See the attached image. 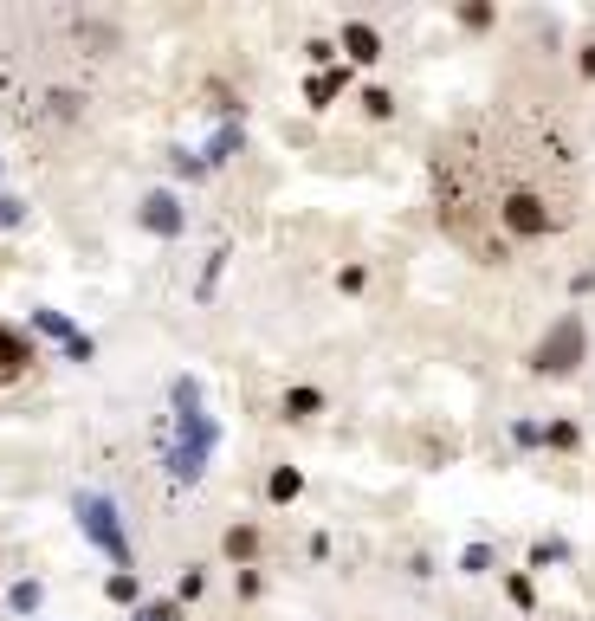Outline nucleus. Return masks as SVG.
Segmentation results:
<instances>
[{
    "mask_svg": "<svg viewBox=\"0 0 595 621\" xmlns=\"http://www.w3.org/2000/svg\"><path fill=\"white\" fill-rule=\"evenodd\" d=\"M363 104H369V117H389V110H395V98H389V91H376V85L363 91Z\"/></svg>",
    "mask_w": 595,
    "mask_h": 621,
    "instance_id": "nucleus-13",
    "label": "nucleus"
},
{
    "mask_svg": "<svg viewBox=\"0 0 595 621\" xmlns=\"http://www.w3.org/2000/svg\"><path fill=\"white\" fill-rule=\"evenodd\" d=\"M78 524H85L91 544H104V550H110V563H117V570H130V544H123L117 505H110L104 492H85V499H78Z\"/></svg>",
    "mask_w": 595,
    "mask_h": 621,
    "instance_id": "nucleus-4",
    "label": "nucleus"
},
{
    "mask_svg": "<svg viewBox=\"0 0 595 621\" xmlns=\"http://www.w3.org/2000/svg\"><path fill=\"white\" fill-rule=\"evenodd\" d=\"M285 408H292L298 421H304V414H317V389H292V395H285Z\"/></svg>",
    "mask_w": 595,
    "mask_h": 621,
    "instance_id": "nucleus-11",
    "label": "nucleus"
},
{
    "mask_svg": "<svg viewBox=\"0 0 595 621\" xmlns=\"http://www.w3.org/2000/svg\"><path fill=\"white\" fill-rule=\"evenodd\" d=\"M233 143H240V130H220V136H214V143H207V156H214V162H220V156H227V149H233Z\"/></svg>",
    "mask_w": 595,
    "mask_h": 621,
    "instance_id": "nucleus-15",
    "label": "nucleus"
},
{
    "mask_svg": "<svg viewBox=\"0 0 595 621\" xmlns=\"http://www.w3.org/2000/svg\"><path fill=\"white\" fill-rule=\"evenodd\" d=\"M440 220L453 240L498 259L505 240H544L570 220V149L505 117L466 123L434 162Z\"/></svg>",
    "mask_w": 595,
    "mask_h": 621,
    "instance_id": "nucleus-1",
    "label": "nucleus"
},
{
    "mask_svg": "<svg viewBox=\"0 0 595 621\" xmlns=\"http://www.w3.org/2000/svg\"><path fill=\"white\" fill-rule=\"evenodd\" d=\"M337 85H343L337 72H317L311 85H304V98H311V104H324V98H337Z\"/></svg>",
    "mask_w": 595,
    "mask_h": 621,
    "instance_id": "nucleus-9",
    "label": "nucleus"
},
{
    "mask_svg": "<svg viewBox=\"0 0 595 621\" xmlns=\"http://www.w3.org/2000/svg\"><path fill=\"white\" fill-rule=\"evenodd\" d=\"M136 621H175L169 602H149V609H136Z\"/></svg>",
    "mask_w": 595,
    "mask_h": 621,
    "instance_id": "nucleus-17",
    "label": "nucleus"
},
{
    "mask_svg": "<svg viewBox=\"0 0 595 621\" xmlns=\"http://www.w3.org/2000/svg\"><path fill=\"white\" fill-rule=\"evenodd\" d=\"M175 427H182V440L169 447V473L182 479V486H195L201 466H207V447H214V421L201 414V389L195 382H175Z\"/></svg>",
    "mask_w": 595,
    "mask_h": 621,
    "instance_id": "nucleus-2",
    "label": "nucleus"
},
{
    "mask_svg": "<svg viewBox=\"0 0 595 621\" xmlns=\"http://www.w3.org/2000/svg\"><path fill=\"white\" fill-rule=\"evenodd\" d=\"M26 363H33V343H26L20 330L0 324V382H20V376H26Z\"/></svg>",
    "mask_w": 595,
    "mask_h": 621,
    "instance_id": "nucleus-6",
    "label": "nucleus"
},
{
    "mask_svg": "<svg viewBox=\"0 0 595 621\" xmlns=\"http://www.w3.org/2000/svg\"><path fill=\"white\" fill-rule=\"evenodd\" d=\"M576 363H583V317H557V324H550V337L537 343L531 369H537V376H570Z\"/></svg>",
    "mask_w": 595,
    "mask_h": 621,
    "instance_id": "nucleus-3",
    "label": "nucleus"
},
{
    "mask_svg": "<svg viewBox=\"0 0 595 621\" xmlns=\"http://www.w3.org/2000/svg\"><path fill=\"white\" fill-rule=\"evenodd\" d=\"M110 602H136V576H130V570L110 576Z\"/></svg>",
    "mask_w": 595,
    "mask_h": 621,
    "instance_id": "nucleus-12",
    "label": "nucleus"
},
{
    "mask_svg": "<svg viewBox=\"0 0 595 621\" xmlns=\"http://www.w3.org/2000/svg\"><path fill=\"white\" fill-rule=\"evenodd\" d=\"M343 46H350V59H363V65H376V59H382L376 26H363V20H350V26H343Z\"/></svg>",
    "mask_w": 595,
    "mask_h": 621,
    "instance_id": "nucleus-7",
    "label": "nucleus"
},
{
    "mask_svg": "<svg viewBox=\"0 0 595 621\" xmlns=\"http://www.w3.org/2000/svg\"><path fill=\"white\" fill-rule=\"evenodd\" d=\"M20 214H26L20 201H13V195H0V227H20Z\"/></svg>",
    "mask_w": 595,
    "mask_h": 621,
    "instance_id": "nucleus-14",
    "label": "nucleus"
},
{
    "mask_svg": "<svg viewBox=\"0 0 595 621\" xmlns=\"http://www.w3.org/2000/svg\"><path fill=\"white\" fill-rule=\"evenodd\" d=\"M143 227L162 233V240H175V233H182V201H175V195H149L143 201Z\"/></svg>",
    "mask_w": 595,
    "mask_h": 621,
    "instance_id": "nucleus-5",
    "label": "nucleus"
},
{
    "mask_svg": "<svg viewBox=\"0 0 595 621\" xmlns=\"http://www.w3.org/2000/svg\"><path fill=\"white\" fill-rule=\"evenodd\" d=\"M266 492H272V499H279V505H285V499H298V473H292V466H279Z\"/></svg>",
    "mask_w": 595,
    "mask_h": 621,
    "instance_id": "nucleus-10",
    "label": "nucleus"
},
{
    "mask_svg": "<svg viewBox=\"0 0 595 621\" xmlns=\"http://www.w3.org/2000/svg\"><path fill=\"white\" fill-rule=\"evenodd\" d=\"M13 609H39V583H20V589H13Z\"/></svg>",
    "mask_w": 595,
    "mask_h": 621,
    "instance_id": "nucleus-16",
    "label": "nucleus"
},
{
    "mask_svg": "<svg viewBox=\"0 0 595 621\" xmlns=\"http://www.w3.org/2000/svg\"><path fill=\"white\" fill-rule=\"evenodd\" d=\"M227 557L233 563H253L259 557V531H253V524H233V531H227Z\"/></svg>",
    "mask_w": 595,
    "mask_h": 621,
    "instance_id": "nucleus-8",
    "label": "nucleus"
}]
</instances>
